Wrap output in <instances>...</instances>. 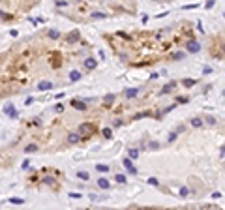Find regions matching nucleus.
Here are the masks:
<instances>
[{
    "label": "nucleus",
    "mask_w": 225,
    "mask_h": 210,
    "mask_svg": "<svg viewBox=\"0 0 225 210\" xmlns=\"http://www.w3.org/2000/svg\"><path fill=\"white\" fill-rule=\"evenodd\" d=\"M79 141H81V135H79V133H69V135H68V143H69V144H77Z\"/></svg>",
    "instance_id": "obj_1"
},
{
    "label": "nucleus",
    "mask_w": 225,
    "mask_h": 210,
    "mask_svg": "<svg viewBox=\"0 0 225 210\" xmlns=\"http://www.w3.org/2000/svg\"><path fill=\"white\" fill-rule=\"evenodd\" d=\"M92 131H94V126H92V124H81V133L90 135Z\"/></svg>",
    "instance_id": "obj_2"
},
{
    "label": "nucleus",
    "mask_w": 225,
    "mask_h": 210,
    "mask_svg": "<svg viewBox=\"0 0 225 210\" xmlns=\"http://www.w3.org/2000/svg\"><path fill=\"white\" fill-rule=\"evenodd\" d=\"M96 66H98L96 58H86V60H85V68H86V70H94Z\"/></svg>",
    "instance_id": "obj_3"
},
{
    "label": "nucleus",
    "mask_w": 225,
    "mask_h": 210,
    "mask_svg": "<svg viewBox=\"0 0 225 210\" xmlns=\"http://www.w3.org/2000/svg\"><path fill=\"white\" fill-rule=\"evenodd\" d=\"M199 49H201V45H199L197 41H189V43H188V51H189V53H197Z\"/></svg>",
    "instance_id": "obj_4"
},
{
    "label": "nucleus",
    "mask_w": 225,
    "mask_h": 210,
    "mask_svg": "<svg viewBox=\"0 0 225 210\" xmlns=\"http://www.w3.org/2000/svg\"><path fill=\"white\" fill-rule=\"evenodd\" d=\"M53 88V83H49V81H41V83H38V90H49Z\"/></svg>",
    "instance_id": "obj_5"
},
{
    "label": "nucleus",
    "mask_w": 225,
    "mask_h": 210,
    "mask_svg": "<svg viewBox=\"0 0 225 210\" xmlns=\"http://www.w3.org/2000/svg\"><path fill=\"white\" fill-rule=\"evenodd\" d=\"M6 115H9L11 118H17V113H15V109H13V105L9 103V105H6Z\"/></svg>",
    "instance_id": "obj_6"
},
{
    "label": "nucleus",
    "mask_w": 225,
    "mask_h": 210,
    "mask_svg": "<svg viewBox=\"0 0 225 210\" xmlns=\"http://www.w3.org/2000/svg\"><path fill=\"white\" fill-rule=\"evenodd\" d=\"M124 167H126V169L130 171L131 174H135V173H137V169H135V167L131 165V160H124Z\"/></svg>",
    "instance_id": "obj_7"
},
{
    "label": "nucleus",
    "mask_w": 225,
    "mask_h": 210,
    "mask_svg": "<svg viewBox=\"0 0 225 210\" xmlns=\"http://www.w3.org/2000/svg\"><path fill=\"white\" fill-rule=\"evenodd\" d=\"M66 40H68V43H73V41H77V40H79V32H77V30H73L71 34H69V36L66 38Z\"/></svg>",
    "instance_id": "obj_8"
},
{
    "label": "nucleus",
    "mask_w": 225,
    "mask_h": 210,
    "mask_svg": "<svg viewBox=\"0 0 225 210\" xmlns=\"http://www.w3.org/2000/svg\"><path fill=\"white\" fill-rule=\"evenodd\" d=\"M98 186L101 189H107L109 188V180H105V178H98Z\"/></svg>",
    "instance_id": "obj_9"
},
{
    "label": "nucleus",
    "mask_w": 225,
    "mask_h": 210,
    "mask_svg": "<svg viewBox=\"0 0 225 210\" xmlns=\"http://www.w3.org/2000/svg\"><path fill=\"white\" fill-rule=\"evenodd\" d=\"M79 79H81V73H79V72H71V73H69V81L75 83V81H79Z\"/></svg>",
    "instance_id": "obj_10"
},
{
    "label": "nucleus",
    "mask_w": 225,
    "mask_h": 210,
    "mask_svg": "<svg viewBox=\"0 0 225 210\" xmlns=\"http://www.w3.org/2000/svg\"><path fill=\"white\" fill-rule=\"evenodd\" d=\"M137 92H139V90H137V88H130V90H126L124 94H126V98H133V96L137 94Z\"/></svg>",
    "instance_id": "obj_11"
},
{
    "label": "nucleus",
    "mask_w": 225,
    "mask_h": 210,
    "mask_svg": "<svg viewBox=\"0 0 225 210\" xmlns=\"http://www.w3.org/2000/svg\"><path fill=\"white\" fill-rule=\"evenodd\" d=\"M191 126H193V128H201L202 120H201V118H191Z\"/></svg>",
    "instance_id": "obj_12"
},
{
    "label": "nucleus",
    "mask_w": 225,
    "mask_h": 210,
    "mask_svg": "<svg viewBox=\"0 0 225 210\" xmlns=\"http://www.w3.org/2000/svg\"><path fill=\"white\" fill-rule=\"evenodd\" d=\"M175 86H176V83H169V85H167L165 88H163V94H167V92H171V90L175 88Z\"/></svg>",
    "instance_id": "obj_13"
},
{
    "label": "nucleus",
    "mask_w": 225,
    "mask_h": 210,
    "mask_svg": "<svg viewBox=\"0 0 225 210\" xmlns=\"http://www.w3.org/2000/svg\"><path fill=\"white\" fill-rule=\"evenodd\" d=\"M36 150H38V146H36V144H28V146L24 148V152H36Z\"/></svg>",
    "instance_id": "obj_14"
},
{
    "label": "nucleus",
    "mask_w": 225,
    "mask_h": 210,
    "mask_svg": "<svg viewBox=\"0 0 225 210\" xmlns=\"http://www.w3.org/2000/svg\"><path fill=\"white\" fill-rule=\"evenodd\" d=\"M71 105H73V107H77V109H85L86 107L85 103H81V101H71Z\"/></svg>",
    "instance_id": "obj_15"
},
{
    "label": "nucleus",
    "mask_w": 225,
    "mask_h": 210,
    "mask_svg": "<svg viewBox=\"0 0 225 210\" xmlns=\"http://www.w3.org/2000/svg\"><path fill=\"white\" fill-rule=\"evenodd\" d=\"M105 103H107V105H109V103H111V101H114V96H113V94H107V96H105Z\"/></svg>",
    "instance_id": "obj_16"
},
{
    "label": "nucleus",
    "mask_w": 225,
    "mask_h": 210,
    "mask_svg": "<svg viewBox=\"0 0 225 210\" xmlns=\"http://www.w3.org/2000/svg\"><path fill=\"white\" fill-rule=\"evenodd\" d=\"M77 176H79V178H83V180H88V173H86V171H81Z\"/></svg>",
    "instance_id": "obj_17"
},
{
    "label": "nucleus",
    "mask_w": 225,
    "mask_h": 210,
    "mask_svg": "<svg viewBox=\"0 0 225 210\" xmlns=\"http://www.w3.org/2000/svg\"><path fill=\"white\" fill-rule=\"evenodd\" d=\"M116 182L124 184V182H126V176H124V174H116Z\"/></svg>",
    "instance_id": "obj_18"
},
{
    "label": "nucleus",
    "mask_w": 225,
    "mask_h": 210,
    "mask_svg": "<svg viewBox=\"0 0 225 210\" xmlns=\"http://www.w3.org/2000/svg\"><path fill=\"white\" fill-rule=\"evenodd\" d=\"M184 85H186V86H193V85H195V81H193V79H186V81H184Z\"/></svg>",
    "instance_id": "obj_19"
},
{
    "label": "nucleus",
    "mask_w": 225,
    "mask_h": 210,
    "mask_svg": "<svg viewBox=\"0 0 225 210\" xmlns=\"http://www.w3.org/2000/svg\"><path fill=\"white\" fill-rule=\"evenodd\" d=\"M98 171H101V173H107L109 167H107V165H98Z\"/></svg>",
    "instance_id": "obj_20"
},
{
    "label": "nucleus",
    "mask_w": 225,
    "mask_h": 210,
    "mask_svg": "<svg viewBox=\"0 0 225 210\" xmlns=\"http://www.w3.org/2000/svg\"><path fill=\"white\" fill-rule=\"evenodd\" d=\"M148 184H152V186H158L159 182H158V178H154V176H152V178H148Z\"/></svg>",
    "instance_id": "obj_21"
},
{
    "label": "nucleus",
    "mask_w": 225,
    "mask_h": 210,
    "mask_svg": "<svg viewBox=\"0 0 225 210\" xmlns=\"http://www.w3.org/2000/svg\"><path fill=\"white\" fill-rule=\"evenodd\" d=\"M130 156H131V158H137V156H139V152H137L135 148H131V150H130Z\"/></svg>",
    "instance_id": "obj_22"
},
{
    "label": "nucleus",
    "mask_w": 225,
    "mask_h": 210,
    "mask_svg": "<svg viewBox=\"0 0 225 210\" xmlns=\"http://www.w3.org/2000/svg\"><path fill=\"white\" fill-rule=\"evenodd\" d=\"M188 193H189V189H188V188H182V189H180V195H182V197H186Z\"/></svg>",
    "instance_id": "obj_23"
},
{
    "label": "nucleus",
    "mask_w": 225,
    "mask_h": 210,
    "mask_svg": "<svg viewBox=\"0 0 225 210\" xmlns=\"http://www.w3.org/2000/svg\"><path fill=\"white\" fill-rule=\"evenodd\" d=\"M9 203H13V205H22V199H11Z\"/></svg>",
    "instance_id": "obj_24"
},
{
    "label": "nucleus",
    "mask_w": 225,
    "mask_h": 210,
    "mask_svg": "<svg viewBox=\"0 0 225 210\" xmlns=\"http://www.w3.org/2000/svg\"><path fill=\"white\" fill-rule=\"evenodd\" d=\"M103 135H105V137H111V135H113V131L107 128V130H103Z\"/></svg>",
    "instance_id": "obj_25"
},
{
    "label": "nucleus",
    "mask_w": 225,
    "mask_h": 210,
    "mask_svg": "<svg viewBox=\"0 0 225 210\" xmlns=\"http://www.w3.org/2000/svg\"><path fill=\"white\" fill-rule=\"evenodd\" d=\"M150 148H152V150H158V148H159V144H158V143H150Z\"/></svg>",
    "instance_id": "obj_26"
},
{
    "label": "nucleus",
    "mask_w": 225,
    "mask_h": 210,
    "mask_svg": "<svg viewBox=\"0 0 225 210\" xmlns=\"http://www.w3.org/2000/svg\"><path fill=\"white\" fill-rule=\"evenodd\" d=\"M49 36H51V38H56V36H58V32H56V30H51Z\"/></svg>",
    "instance_id": "obj_27"
},
{
    "label": "nucleus",
    "mask_w": 225,
    "mask_h": 210,
    "mask_svg": "<svg viewBox=\"0 0 225 210\" xmlns=\"http://www.w3.org/2000/svg\"><path fill=\"white\" fill-rule=\"evenodd\" d=\"M206 122H208V124H216V120H214L212 116H208V118H206Z\"/></svg>",
    "instance_id": "obj_28"
}]
</instances>
